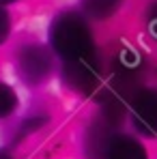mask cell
<instances>
[{
  "instance_id": "obj_1",
  "label": "cell",
  "mask_w": 157,
  "mask_h": 159,
  "mask_svg": "<svg viewBox=\"0 0 157 159\" xmlns=\"http://www.w3.org/2000/svg\"><path fill=\"white\" fill-rule=\"evenodd\" d=\"M52 45L67 62L78 60L82 56L93 54V37L88 24L76 15V13H65L60 15L52 26Z\"/></svg>"
},
{
  "instance_id": "obj_2",
  "label": "cell",
  "mask_w": 157,
  "mask_h": 159,
  "mask_svg": "<svg viewBox=\"0 0 157 159\" xmlns=\"http://www.w3.org/2000/svg\"><path fill=\"white\" fill-rule=\"evenodd\" d=\"M65 82L82 93H90L101 78V69H99V60L95 54L82 56L78 60H69L65 62V71H62Z\"/></svg>"
},
{
  "instance_id": "obj_3",
  "label": "cell",
  "mask_w": 157,
  "mask_h": 159,
  "mask_svg": "<svg viewBox=\"0 0 157 159\" xmlns=\"http://www.w3.org/2000/svg\"><path fill=\"white\" fill-rule=\"evenodd\" d=\"M133 127L144 135H157V90H138L129 101Z\"/></svg>"
},
{
  "instance_id": "obj_4",
  "label": "cell",
  "mask_w": 157,
  "mask_h": 159,
  "mask_svg": "<svg viewBox=\"0 0 157 159\" xmlns=\"http://www.w3.org/2000/svg\"><path fill=\"white\" fill-rule=\"evenodd\" d=\"M20 73L28 84H41L43 80H48V75L52 73V56L50 52H45L39 45H30L24 48L20 54Z\"/></svg>"
},
{
  "instance_id": "obj_5",
  "label": "cell",
  "mask_w": 157,
  "mask_h": 159,
  "mask_svg": "<svg viewBox=\"0 0 157 159\" xmlns=\"http://www.w3.org/2000/svg\"><path fill=\"white\" fill-rule=\"evenodd\" d=\"M105 159H149L144 146L129 135H114L104 148Z\"/></svg>"
},
{
  "instance_id": "obj_6",
  "label": "cell",
  "mask_w": 157,
  "mask_h": 159,
  "mask_svg": "<svg viewBox=\"0 0 157 159\" xmlns=\"http://www.w3.org/2000/svg\"><path fill=\"white\" fill-rule=\"evenodd\" d=\"M144 58L142 54L136 50H123L118 52L116 60H114V75L116 78H125V80H138V73L142 71Z\"/></svg>"
},
{
  "instance_id": "obj_7",
  "label": "cell",
  "mask_w": 157,
  "mask_h": 159,
  "mask_svg": "<svg viewBox=\"0 0 157 159\" xmlns=\"http://www.w3.org/2000/svg\"><path fill=\"white\" fill-rule=\"evenodd\" d=\"M84 2V11L90 15V17H97V20H105L110 17L123 0H82Z\"/></svg>"
},
{
  "instance_id": "obj_8",
  "label": "cell",
  "mask_w": 157,
  "mask_h": 159,
  "mask_svg": "<svg viewBox=\"0 0 157 159\" xmlns=\"http://www.w3.org/2000/svg\"><path fill=\"white\" fill-rule=\"evenodd\" d=\"M15 107H17V95L13 93L11 86L0 82V118L9 116Z\"/></svg>"
},
{
  "instance_id": "obj_9",
  "label": "cell",
  "mask_w": 157,
  "mask_h": 159,
  "mask_svg": "<svg viewBox=\"0 0 157 159\" xmlns=\"http://www.w3.org/2000/svg\"><path fill=\"white\" fill-rule=\"evenodd\" d=\"M9 30H11V22H9V15L7 11L0 7V43H4V39L9 37Z\"/></svg>"
},
{
  "instance_id": "obj_10",
  "label": "cell",
  "mask_w": 157,
  "mask_h": 159,
  "mask_svg": "<svg viewBox=\"0 0 157 159\" xmlns=\"http://www.w3.org/2000/svg\"><path fill=\"white\" fill-rule=\"evenodd\" d=\"M149 32L157 39V2L151 7V13H149Z\"/></svg>"
},
{
  "instance_id": "obj_11",
  "label": "cell",
  "mask_w": 157,
  "mask_h": 159,
  "mask_svg": "<svg viewBox=\"0 0 157 159\" xmlns=\"http://www.w3.org/2000/svg\"><path fill=\"white\" fill-rule=\"evenodd\" d=\"M0 159H13L9 153H4V151H0Z\"/></svg>"
},
{
  "instance_id": "obj_12",
  "label": "cell",
  "mask_w": 157,
  "mask_h": 159,
  "mask_svg": "<svg viewBox=\"0 0 157 159\" xmlns=\"http://www.w3.org/2000/svg\"><path fill=\"white\" fill-rule=\"evenodd\" d=\"M0 2H13V0H0Z\"/></svg>"
}]
</instances>
